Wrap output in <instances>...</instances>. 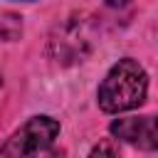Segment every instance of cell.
Here are the masks:
<instances>
[{
  "label": "cell",
  "instance_id": "6da1fadb",
  "mask_svg": "<svg viewBox=\"0 0 158 158\" xmlns=\"http://www.w3.org/2000/svg\"><path fill=\"white\" fill-rule=\"evenodd\" d=\"M148 91V77L133 59H118L99 86V106L109 114L128 111L143 104Z\"/></svg>",
  "mask_w": 158,
  "mask_h": 158
},
{
  "label": "cell",
  "instance_id": "7a4b0ae2",
  "mask_svg": "<svg viewBox=\"0 0 158 158\" xmlns=\"http://www.w3.org/2000/svg\"><path fill=\"white\" fill-rule=\"evenodd\" d=\"M59 133V121L49 116H35L17 128L0 148V158H42Z\"/></svg>",
  "mask_w": 158,
  "mask_h": 158
},
{
  "label": "cell",
  "instance_id": "3957f363",
  "mask_svg": "<svg viewBox=\"0 0 158 158\" xmlns=\"http://www.w3.org/2000/svg\"><path fill=\"white\" fill-rule=\"evenodd\" d=\"M91 52V30L81 17H69L49 40V54L62 64L81 62Z\"/></svg>",
  "mask_w": 158,
  "mask_h": 158
},
{
  "label": "cell",
  "instance_id": "277c9868",
  "mask_svg": "<svg viewBox=\"0 0 158 158\" xmlns=\"http://www.w3.org/2000/svg\"><path fill=\"white\" fill-rule=\"evenodd\" d=\"M111 133L131 146L143 148V151H156L158 148V116L118 118L111 123Z\"/></svg>",
  "mask_w": 158,
  "mask_h": 158
},
{
  "label": "cell",
  "instance_id": "5b68a950",
  "mask_svg": "<svg viewBox=\"0 0 158 158\" xmlns=\"http://www.w3.org/2000/svg\"><path fill=\"white\" fill-rule=\"evenodd\" d=\"M22 35V17L15 12H0V40L15 42Z\"/></svg>",
  "mask_w": 158,
  "mask_h": 158
},
{
  "label": "cell",
  "instance_id": "8992f818",
  "mask_svg": "<svg viewBox=\"0 0 158 158\" xmlns=\"http://www.w3.org/2000/svg\"><path fill=\"white\" fill-rule=\"evenodd\" d=\"M89 158H118V143L114 138H104L91 148Z\"/></svg>",
  "mask_w": 158,
  "mask_h": 158
},
{
  "label": "cell",
  "instance_id": "52a82bcc",
  "mask_svg": "<svg viewBox=\"0 0 158 158\" xmlns=\"http://www.w3.org/2000/svg\"><path fill=\"white\" fill-rule=\"evenodd\" d=\"M106 2H109V5H114V7H118V5H126L128 0H106Z\"/></svg>",
  "mask_w": 158,
  "mask_h": 158
}]
</instances>
